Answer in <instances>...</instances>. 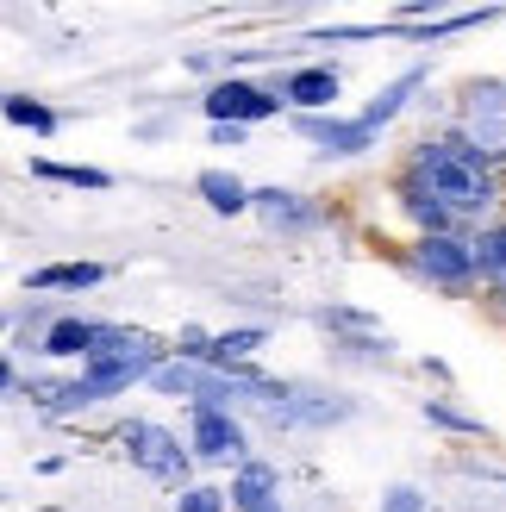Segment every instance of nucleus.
<instances>
[{"label": "nucleus", "mask_w": 506, "mask_h": 512, "mask_svg": "<svg viewBox=\"0 0 506 512\" xmlns=\"http://www.w3.org/2000/svg\"><path fill=\"white\" fill-rule=\"evenodd\" d=\"M250 132H238V125H213V144H244Z\"/></svg>", "instance_id": "nucleus-25"}, {"label": "nucleus", "mask_w": 506, "mask_h": 512, "mask_svg": "<svg viewBox=\"0 0 506 512\" xmlns=\"http://www.w3.org/2000/svg\"><path fill=\"white\" fill-rule=\"evenodd\" d=\"M482 300H488V313H494V319H500V325H506V281H494V288H488V294H482Z\"/></svg>", "instance_id": "nucleus-23"}, {"label": "nucleus", "mask_w": 506, "mask_h": 512, "mask_svg": "<svg viewBox=\"0 0 506 512\" xmlns=\"http://www.w3.org/2000/svg\"><path fill=\"white\" fill-rule=\"evenodd\" d=\"M175 512H225V494H219V488H200V481H188V488L175 494Z\"/></svg>", "instance_id": "nucleus-21"}, {"label": "nucleus", "mask_w": 506, "mask_h": 512, "mask_svg": "<svg viewBox=\"0 0 506 512\" xmlns=\"http://www.w3.org/2000/svg\"><path fill=\"white\" fill-rule=\"evenodd\" d=\"M0 331H7V313H0Z\"/></svg>", "instance_id": "nucleus-26"}, {"label": "nucleus", "mask_w": 506, "mask_h": 512, "mask_svg": "<svg viewBox=\"0 0 506 512\" xmlns=\"http://www.w3.org/2000/svg\"><path fill=\"white\" fill-rule=\"evenodd\" d=\"M100 325H107V319L63 313V319H50V325L38 331V350H44V356H57V363H82V356L94 350V338H100Z\"/></svg>", "instance_id": "nucleus-11"}, {"label": "nucleus", "mask_w": 506, "mask_h": 512, "mask_svg": "<svg viewBox=\"0 0 506 512\" xmlns=\"http://www.w3.org/2000/svg\"><path fill=\"white\" fill-rule=\"evenodd\" d=\"M425 419L444 425V431H457V438H482V419H475V413H457L450 400H425Z\"/></svg>", "instance_id": "nucleus-20"}, {"label": "nucleus", "mask_w": 506, "mask_h": 512, "mask_svg": "<svg viewBox=\"0 0 506 512\" xmlns=\"http://www.w3.org/2000/svg\"><path fill=\"white\" fill-rule=\"evenodd\" d=\"M463 125H450L463 144H475L482 157L500 169L506 163V82H475V88H463Z\"/></svg>", "instance_id": "nucleus-4"}, {"label": "nucleus", "mask_w": 506, "mask_h": 512, "mask_svg": "<svg viewBox=\"0 0 506 512\" xmlns=\"http://www.w3.org/2000/svg\"><path fill=\"white\" fill-rule=\"evenodd\" d=\"M200 107H207L213 125H238V132H250V125L282 113V100H275V88L250 82V75H219V82L200 94Z\"/></svg>", "instance_id": "nucleus-5"}, {"label": "nucleus", "mask_w": 506, "mask_h": 512, "mask_svg": "<svg viewBox=\"0 0 506 512\" xmlns=\"http://www.w3.org/2000/svg\"><path fill=\"white\" fill-rule=\"evenodd\" d=\"M350 413V400H332V394H307V388H288L282 400L269 406L275 425H332Z\"/></svg>", "instance_id": "nucleus-14"}, {"label": "nucleus", "mask_w": 506, "mask_h": 512, "mask_svg": "<svg viewBox=\"0 0 506 512\" xmlns=\"http://www.w3.org/2000/svg\"><path fill=\"white\" fill-rule=\"evenodd\" d=\"M107 281V263H44L25 275V294H88Z\"/></svg>", "instance_id": "nucleus-13"}, {"label": "nucleus", "mask_w": 506, "mask_h": 512, "mask_svg": "<svg viewBox=\"0 0 506 512\" xmlns=\"http://www.w3.org/2000/svg\"><path fill=\"white\" fill-rule=\"evenodd\" d=\"M300 138H313V150H325V157H363V150H375L382 138L363 132L357 119H338V113H313V119H294Z\"/></svg>", "instance_id": "nucleus-9"}, {"label": "nucleus", "mask_w": 506, "mask_h": 512, "mask_svg": "<svg viewBox=\"0 0 506 512\" xmlns=\"http://www.w3.org/2000/svg\"><path fill=\"white\" fill-rule=\"evenodd\" d=\"M500 182H506V163H500Z\"/></svg>", "instance_id": "nucleus-27"}, {"label": "nucleus", "mask_w": 506, "mask_h": 512, "mask_svg": "<svg viewBox=\"0 0 506 512\" xmlns=\"http://www.w3.org/2000/svg\"><path fill=\"white\" fill-rule=\"evenodd\" d=\"M469 256H475V281H482V288L506 281V219L475 225V232H469Z\"/></svg>", "instance_id": "nucleus-16"}, {"label": "nucleus", "mask_w": 506, "mask_h": 512, "mask_svg": "<svg viewBox=\"0 0 506 512\" xmlns=\"http://www.w3.org/2000/svg\"><path fill=\"white\" fill-rule=\"evenodd\" d=\"M269 344V331L263 325H238V331H219L213 338V369H244L250 356H257Z\"/></svg>", "instance_id": "nucleus-19"}, {"label": "nucleus", "mask_w": 506, "mask_h": 512, "mask_svg": "<svg viewBox=\"0 0 506 512\" xmlns=\"http://www.w3.org/2000/svg\"><path fill=\"white\" fill-rule=\"evenodd\" d=\"M194 188H200V200H207L219 219L250 213V182H238L232 169H200V175H194Z\"/></svg>", "instance_id": "nucleus-15"}, {"label": "nucleus", "mask_w": 506, "mask_h": 512, "mask_svg": "<svg viewBox=\"0 0 506 512\" xmlns=\"http://www.w3.org/2000/svg\"><path fill=\"white\" fill-rule=\"evenodd\" d=\"M0 119L19 125V132H32V138H57V107H44L38 94H0Z\"/></svg>", "instance_id": "nucleus-17"}, {"label": "nucleus", "mask_w": 506, "mask_h": 512, "mask_svg": "<svg viewBox=\"0 0 506 512\" xmlns=\"http://www.w3.org/2000/svg\"><path fill=\"white\" fill-rule=\"evenodd\" d=\"M400 175L432 194L438 207L457 219V232H463V225H488V219H500V200H506L500 169H494L475 144H463L457 132H425V138L407 150Z\"/></svg>", "instance_id": "nucleus-1"}, {"label": "nucleus", "mask_w": 506, "mask_h": 512, "mask_svg": "<svg viewBox=\"0 0 506 512\" xmlns=\"http://www.w3.org/2000/svg\"><path fill=\"white\" fill-rule=\"evenodd\" d=\"M425 75H432L425 63H419V69H407V75H394V82H388V88H382V94H375L369 107L357 113V125H363V132H375V138H382L388 125H394L400 113H407V100H413V94L425 88Z\"/></svg>", "instance_id": "nucleus-12"}, {"label": "nucleus", "mask_w": 506, "mask_h": 512, "mask_svg": "<svg viewBox=\"0 0 506 512\" xmlns=\"http://www.w3.org/2000/svg\"><path fill=\"white\" fill-rule=\"evenodd\" d=\"M250 213H263L275 232H313V225L325 219L313 200H300L294 188H250Z\"/></svg>", "instance_id": "nucleus-10"}, {"label": "nucleus", "mask_w": 506, "mask_h": 512, "mask_svg": "<svg viewBox=\"0 0 506 512\" xmlns=\"http://www.w3.org/2000/svg\"><path fill=\"white\" fill-rule=\"evenodd\" d=\"M19 388V369H13V356H0V394H13Z\"/></svg>", "instance_id": "nucleus-24"}, {"label": "nucleus", "mask_w": 506, "mask_h": 512, "mask_svg": "<svg viewBox=\"0 0 506 512\" xmlns=\"http://www.w3.org/2000/svg\"><path fill=\"white\" fill-rule=\"evenodd\" d=\"M113 444L125 450V463H132V469H144L150 481L188 488V475H194V456H188V444L175 438L169 425H157V419H119Z\"/></svg>", "instance_id": "nucleus-2"}, {"label": "nucleus", "mask_w": 506, "mask_h": 512, "mask_svg": "<svg viewBox=\"0 0 506 512\" xmlns=\"http://www.w3.org/2000/svg\"><path fill=\"white\" fill-rule=\"evenodd\" d=\"M382 512H425V494H419V488H394V494L382 500Z\"/></svg>", "instance_id": "nucleus-22"}, {"label": "nucleus", "mask_w": 506, "mask_h": 512, "mask_svg": "<svg viewBox=\"0 0 506 512\" xmlns=\"http://www.w3.org/2000/svg\"><path fill=\"white\" fill-rule=\"evenodd\" d=\"M232 512H282V469L263 456H244L232 469V488H219Z\"/></svg>", "instance_id": "nucleus-8"}, {"label": "nucleus", "mask_w": 506, "mask_h": 512, "mask_svg": "<svg viewBox=\"0 0 506 512\" xmlns=\"http://www.w3.org/2000/svg\"><path fill=\"white\" fill-rule=\"evenodd\" d=\"M32 175L38 182H57V188H88V194H107L113 175L94 169V163H57V157H32Z\"/></svg>", "instance_id": "nucleus-18"}, {"label": "nucleus", "mask_w": 506, "mask_h": 512, "mask_svg": "<svg viewBox=\"0 0 506 512\" xmlns=\"http://www.w3.org/2000/svg\"><path fill=\"white\" fill-rule=\"evenodd\" d=\"M338 94H344V75H338L332 63H300V69H288L282 82H275V100H282V107H294V119L332 113Z\"/></svg>", "instance_id": "nucleus-7"}, {"label": "nucleus", "mask_w": 506, "mask_h": 512, "mask_svg": "<svg viewBox=\"0 0 506 512\" xmlns=\"http://www.w3.org/2000/svg\"><path fill=\"white\" fill-rule=\"evenodd\" d=\"M407 269L419 281H432L438 294H475V256H469V232H438V238H413L407 244Z\"/></svg>", "instance_id": "nucleus-3"}, {"label": "nucleus", "mask_w": 506, "mask_h": 512, "mask_svg": "<svg viewBox=\"0 0 506 512\" xmlns=\"http://www.w3.org/2000/svg\"><path fill=\"white\" fill-rule=\"evenodd\" d=\"M188 456H194V463L238 469L244 456H250V438H244V425L232 413H219V406H194V419H188Z\"/></svg>", "instance_id": "nucleus-6"}]
</instances>
